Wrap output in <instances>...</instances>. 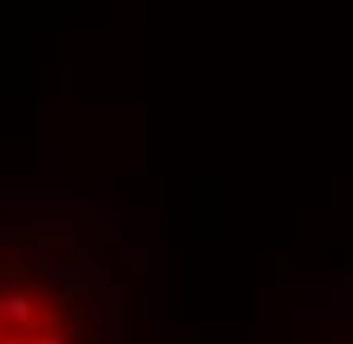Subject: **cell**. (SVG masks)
Returning <instances> with one entry per match:
<instances>
[{"label": "cell", "mask_w": 353, "mask_h": 344, "mask_svg": "<svg viewBox=\"0 0 353 344\" xmlns=\"http://www.w3.org/2000/svg\"><path fill=\"white\" fill-rule=\"evenodd\" d=\"M0 344H124V303L74 243L0 248Z\"/></svg>", "instance_id": "1"}, {"label": "cell", "mask_w": 353, "mask_h": 344, "mask_svg": "<svg viewBox=\"0 0 353 344\" xmlns=\"http://www.w3.org/2000/svg\"><path fill=\"white\" fill-rule=\"evenodd\" d=\"M321 344H353V331L349 335H330V340H321Z\"/></svg>", "instance_id": "2"}]
</instances>
